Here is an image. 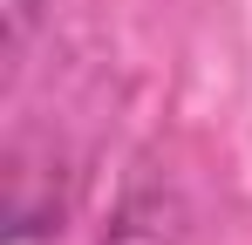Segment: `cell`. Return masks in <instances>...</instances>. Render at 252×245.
Listing matches in <instances>:
<instances>
[{
	"label": "cell",
	"mask_w": 252,
	"mask_h": 245,
	"mask_svg": "<svg viewBox=\"0 0 252 245\" xmlns=\"http://www.w3.org/2000/svg\"><path fill=\"white\" fill-rule=\"evenodd\" d=\"M34 21H41V0H0V55H7V75H21V55L34 41Z\"/></svg>",
	"instance_id": "7a4b0ae2"
},
{
	"label": "cell",
	"mask_w": 252,
	"mask_h": 245,
	"mask_svg": "<svg viewBox=\"0 0 252 245\" xmlns=\"http://www.w3.org/2000/svg\"><path fill=\"white\" fill-rule=\"evenodd\" d=\"M102 245H184V211L164 191H143L116 211V225L102 232Z\"/></svg>",
	"instance_id": "6da1fadb"
}]
</instances>
